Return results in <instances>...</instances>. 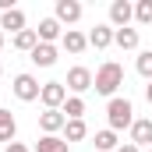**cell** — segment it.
I'll return each instance as SVG.
<instances>
[{
    "label": "cell",
    "instance_id": "1",
    "mask_svg": "<svg viewBox=\"0 0 152 152\" xmlns=\"http://www.w3.org/2000/svg\"><path fill=\"white\" fill-rule=\"evenodd\" d=\"M120 85H124V67H120L117 60H106V64L92 75V88H96L99 96H113Z\"/></svg>",
    "mask_w": 152,
    "mask_h": 152
},
{
    "label": "cell",
    "instance_id": "28",
    "mask_svg": "<svg viewBox=\"0 0 152 152\" xmlns=\"http://www.w3.org/2000/svg\"><path fill=\"white\" fill-rule=\"evenodd\" d=\"M0 75H4V67H0Z\"/></svg>",
    "mask_w": 152,
    "mask_h": 152
},
{
    "label": "cell",
    "instance_id": "27",
    "mask_svg": "<svg viewBox=\"0 0 152 152\" xmlns=\"http://www.w3.org/2000/svg\"><path fill=\"white\" fill-rule=\"evenodd\" d=\"M0 50H4V32H0Z\"/></svg>",
    "mask_w": 152,
    "mask_h": 152
},
{
    "label": "cell",
    "instance_id": "9",
    "mask_svg": "<svg viewBox=\"0 0 152 152\" xmlns=\"http://www.w3.org/2000/svg\"><path fill=\"white\" fill-rule=\"evenodd\" d=\"M81 18V4L78 0H57V21L60 25H75Z\"/></svg>",
    "mask_w": 152,
    "mask_h": 152
},
{
    "label": "cell",
    "instance_id": "7",
    "mask_svg": "<svg viewBox=\"0 0 152 152\" xmlns=\"http://www.w3.org/2000/svg\"><path fill=\"white\" fill-rule=\"evenodd\" d=\"M64 124H67L64 110H46V113H39V127H42V134H57V131H64Z\"/></svg>",
    "mask_w": 152,
    "mask_h": 152
},
{
    "label": "cell",
    "instance_id": "25",
    "mask_svg": "<svg viewBox=\"0 0 152 152\" xmlns=\"http://www.w3.org/2000/svg\"><path fill=\"white\" fill-rule=\"evenodd\" d=\"M117 152H138V145H131V142H124V145H117Z\"/></svg>",
    "mask_w": 152,
    "mask_h": 152
},
{
    "label": "cell",
    "instance_id": "17",
    "mask_svg": "<svg viewBox=\"0 0 152 152\" xmlns=\"http://www.w3.org/2000/svg\"><path fill=\"white\" fill-rule=\"evenodd\" d=\"M113 42L120 50H138V28H113Z\"/></svg>",
    "mask_w": 152,
    "mask_h": 152
},
{
    "label": "cell",
    "instance_id": "15",
    "mask_svg": "<svg viewBox=\"0 0 152 152\" xmlns=\"http://www.w3.org/2000/svg\"><path fill=\"white\" fill-rule=\"evenodd\" d=\"M36 152H71V145L64 138H57V134H42L36 142Z\"/></svg>",
    "mask_w": 152,
    "mask_h": 152
},
{
    "label": "cell",
    "instance_id": "16",
    "mask_svg": "<svg viewBox=\"0 0 152 152\" xmlns=\"http://www.w3.org/2000/svg\"><path fill=\"white\" fill-rule=\"evenodd\" d=\"M14 131H18V120H14V113L11 110H0V142H14Z\"/></svg>",
    "mask_w": 152,
    "mask_h": 152
},
{
    "label": "cell",
    "instance_id": "26",
    "mask_svg": "<svg viewBox=\"0 0 152 152\" xmlns=\"http://www.w3.org/2000/svg\"><path fill=\"white\" fill-rule=\"evenodd\" d=\"M145 99H149V103H152V81H149V88H145Z\"/></svg>",
    "mask_w": 152,
    "mask_h": 152
},
{
    "label": "cell",
    "instance_id": "14",
    "mask_svg": "<svg viewBox=\"0 0 152 152\" xmlns=\"http://www.w3.org/2000/svg\"><path fill=\"white\" fill-rule=\"evenodd\" d=\"M110 42H113V28L110 25H96L88 32V46H96V50H106Z\"/></svg>",
    "mask_w": 152,
    "mask_h": 152
},
{
    "label": "cell",
    "instance_id": "13",
    "mask_svg": "<svg viewBox=\"0 0 152 152\" xmlns=\"http://www.w3.org/2000/svg\"><path fill=\"white\" fill-rule=\"evenodd\" d=\"M60 46H64L67 53H81V50L88 46V36H81L78 28H67V32L60 36Z\"/></svg>",
    "mask_w": 152,
    "mask_h": 152
},
{
    "label": "cell",
    "instance_id": "22",
    "mask_svg": "<svg viewBox=\"0 0 152 152\" xmlns=\"http://www.w3.org/2000/svg\"><path fill=\"white\" fill-rule=\"evenodd\" d=\"M134 21L138 25H152V0H138L134 4Z\"/></svg>",
    "mask_w": 152,
    "mask_h": 152
},
{
    "label": "cell",
    "instance_id": "12",
    "mask_svg": "<svg viewBox=\"0 0 152 152\" xmlns=\"http://www.w3.org/2000/svg\"><path fill=\"white\" fill-rule=\"evenodd\" d=\"M36 36H39V42H50V46H53V39L64 36V32H60V21H57V18H42L39 28H36Z\"/></svg>",
    "mask_w": 152,
    "mask_h": 152
},
{
    "label": "cell",
    "instance_id": "8",
    "mask_svg": "<svg viewBox=\"0 0 152 152\" xmlns=\"http://www.w3.org/2000/svg\"><path fill=\"white\" fill-rule=\"evenodd\" d=\"M131 145H138V149H142V145L149 149L152 145V120L149 117H142V120L131 124Z\"/></svg>",
    "mask_w": 152,
    "mask_h": 152
},
{
    "label": "cell",
    "instance_id": "18",
    "mask_svg": "<svg viewBox=\"0 0 152 152\" xmlns=\"http://www.w3.org/2000/svg\"><path fill=\"white\" fill-rule=\"evenodd\" d=\"M85 134H88L85 120H67V124H64V142H67V145H71V142H81Z\"/></svg>",
    "mask_w": 152,
    "mask_h": 152
},
{
    "label": "cell",
    "instance_id": "29",
    "mask_svg": "<svg viewBox=\"0 0 152 152\" xmlns=\"http://www.w3.org/2000/svg\"><path fill=\"white\" fill-rule=\"evenodd\" d=\"M149 152H152V145H149Z\"/></svg>",
    "mask_w": 152,
    "mask_h": 152
},
{
    "label": "cell",
    "instance_id": "11",
    "mask_svg": "<svg viewBox=\"0 0 152 152\" xmlns=\"http://www.w3.org/2000/svg\"><path fill=\"white\" fill-rule=\"evenodd\" d=\"M32 64H36V67H53V64H57V46L39 42L36 50H32Z\"/></svg>",
    "mask_w": 152,
    "mask_h": 152
},
{
    "label": "cell",
    "instance_id": "24",
    "mask_svg": "<svg viewBox=\"0 0 152 152\" xmlns=\"http://www.w3.org/2000/svg\"><path fill=\"white\" fill-rule=\"evenodd\" d=\"M4 152H28V145H25V142H11Z\"/></svg>",
    "mask_w": 152,
    "mask_h": 152
},
{
    "label": "cell",
    "instance_id": "21",
    "mask_svg": "<svg viewBox=\"0 0 152 152\" xmlns=\"http://www.w3.org/2000/svg\"><path fill=\"white\" fill-rule=\"evenodd\" d=\"M60 110H64V117H67V120H81V113H85V99H81V96H71Z\"/></svg>",
    "mask_w": 152,
    "mask_h": 152
},
{
    "label": "cell",
    "instance_id": "10",
    "mask_svg": "<svg viewBox=\"0 0 152 152\" xmlns=\"http://www.w3.org/2000/svg\"><path fill=\"white\" fill-rule=\"evenodd\" d=\"M0 28H11L14 36H18V32H25V11H21V7L4 11V14H0Z\"/></svg>",
    "mask_w": 152,
    "mask_h": 152
},
{
    "label": "cell",
    "instance_id": "5",
    "mask_svg": "<svg viewBox=\"0 0 152 152\" xmlns=\"http://www.w3.org/2000/svg\"><path fill=\"white\" fill-rule=\"evenodd\" d=\"M64 85H67L71 92H85V88H92V71L78 64V67H71V71H67V81H64Z\"/></svg>",
    "mask_w": 152,
    "mask_h": 152
},
{
    "label": "cell",
    "instance_id": "20",
    "mask_svg": "<svg viewBox=\"0 0 152 152\" xmlns=\"http://www.w3.org/2000/svg\"><path fill=\"white\" fill-rule=\"evenodd\" d=\"M14 46H18V50H25V53H32V50L39 46L36 28H25V32H18V36H14Z\"/></svg>",
    "mask_w": 152,
    "mask_h": 152
},
{
    "label": "cell",
    "instance_id": "23",
    "mask_svg": "<svg viewBox=\"0 0 152 152\" xmlns=\"http://www.w3.org/2000/svg\"><path fill=\"white\" fill-rule=\"evenodd\" d=\"M134 67H138V75H142V78H149V81H152V50L138 53V64H134Z\"/></svg>",
    "mask_w": 152,
    "mask_h": 152
},
{
    "label": "cell",
    "instance_id": "3",
    "mask_svg": "<svg viewBox=\"0 0 152 152\" xmlns=\"http://www.w3.org/2000/svg\"><path fill=\"white\" fill-rule=\"evenodd\" d=\"M39 99H42L46 110H60V106L67 103V85H64V81H46L42 92H39Z\"/></svg>",
    "mask_w": 152,
    "mask_h": 152
},
{
    "label": "cell",
    "instance_id": "6",
    "mask_svg": "<svg viewBox=\"0 0 152 152\" xmlns=\"http://www.w3.org/2000/svg\"><path fill=\"white\" fill-rule=\"evenodd\" d=\"M134 18V7L127 4V0H113L110 4V25H117V28H127V21Z\"/></svg>",
    "mask_w": 152,
    "mask_h": 152
},
{
    "label": "cell",
    "instance_id": "19",
    "mask_svg": "<svg viewBox=\"0 0 152 152\" xmlns=\"http://www.w3.org/2000/svg\"><path fill=\"white\" fill-rule=\"evenodd\" d=\"M92 142H96V149H99V152H113V149H117V131H110V127H106V131H96Z\"/></svg>",
    "mask_w": 152,
    "mask_h": 152
},
{
    "label": "cell",
    "instance_id": "2",
    "mask_svg": "<svg viewBox=\"0 0 152 152\" xmlns=\"http://www.w3.org/2000/svg\"><path fill=\"white\" fill-rule=\"evenodd\" d=\"M106 120H110V131H131V124H134V106H131V99H120L113 96L110 103H106Z\"/></svg>",
    "mask_w": 152,
    "mask_h": 152
},
{
    "label": "cell",
    "instance_id": "4",
    "mask_svg": "<svg viewBox=\"0 0 152 152\" xmlns=\"http://www.w3.org/2000/svg\"><path fill=\"white\" fill-rule=\"evenodd\" d=\"M11 88H14V96H18L21 103H32V99H39V92H42V85H39L32 75H18Z\"/></svg>",
    "mask_w": 152,
    "mask_h": 152
}]
</instances>
